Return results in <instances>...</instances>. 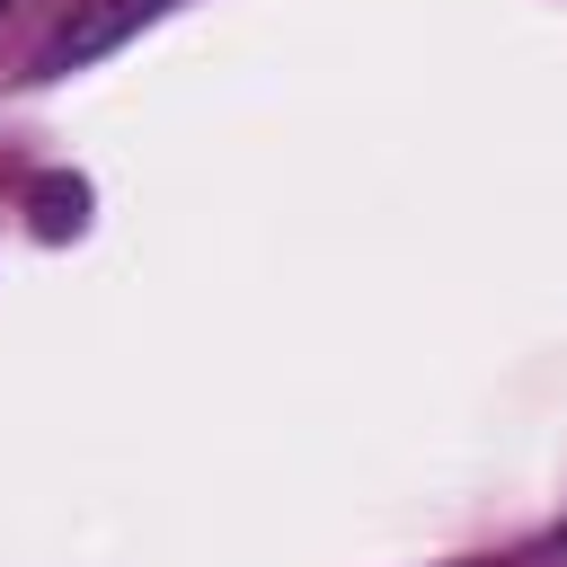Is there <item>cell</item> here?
<instances>
[{
    "label": "cell",
    "mask_w": 567,
    "mask_h": 567,
    "mask_svg": "<svg viewBox=\"0 0 567 567\" xmlns=\"http://www.w3.org/2000/svg\"><path fill=\"white\" fill-rule=\"evenodd\" d=\"M168 0H80L53 35H44V53H35V71L44 80H62V71H80V62H97V53H115L133 27H151Z\"/></svg>",
    "instance_id": "1"
},
{
    "label": "cell",
    "mask_w": 567,
    "mask_h": 567,
    "mask_svg": "<svg viewBox=\"0 0 567 567\" xmlns=\"http://www.w3.org/2000/svg\"><path fill=\"white\" fill-rule=\"evenodd\" d=\"M0 9H9V0H0Z\"/></svg>",
    "instance_id": "3"
},
{
    "label": "cell",
    "mask_w": 567,
    "mask_h": 567,
    "mask_svg": "<svg viewBox=\"0 0 567 567\" xmlns=\"http://www.w3.org/2000/svg\"><path fill=\"white\" fill-rule=\"evenodd\" d=\"M27 213H35L44 239H71V230L89 221V186H80V177H35V186H27Z\"/></svg>",
    "instance_id": "2"
}]
</instances>
